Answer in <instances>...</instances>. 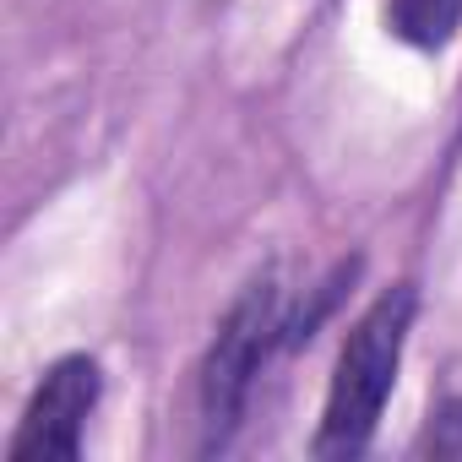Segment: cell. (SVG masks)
<instances>
[{
    "instance_id": "1",
    "label": "cell",
    "mask_w": 462,
    "mask_h": 462,
    "mask_svg": "<svg viewBox=\"0 0 462 462\" xmlns=\"http://www.w3.org/2000/svg\"><path fill=\"white\" fill-rule=\"evenodd\" d=\"M413 316H419V289L392 283L348 327L337 365H332V386H327V408H321V430H316V457H359L375 440V424L397 392Z\"/></svg>"
},
{
    "instance_id": "2",
    "label": "cell",
    "mask_w": 462,
    "mask_h": 462,
    "mask_svg": "<svg viewBox=\"0 0 462 462\" xmlns=\"http://www.w3.org/2000/svg\"><path fill=\"white\" fill-rule=\"evenodd\" d=\"M278 348H289L283 289H278V278H256L223 310L212 348L201 359V381H196V392H201V451H223L235 440V430L251 408L256 375L267 370V359Z\"/></svg>"
},
{
    "instance_id": "3",
    "label": "cell",
    "mask_w": 462,
    "mask_h": 462,
    "mask_svg": "<svg viewBox=\"0 0 462 462\" xmlns=\"http://www.w3.org/2000/svg\"><path fill=\"white\" fill-rule=\"evenodd\" d=\"M98 397H104L98 359H88V354L55 359L44 370V381L33 386L6 457L12 462H71V457H82V430H88Z\"/></svg>"
},
{
    "instance_id": "4",
    "label": "cell",
    "mask_w": 462,
    "mask_h": 462,
    "mask_svg": "<svg viewBox=\"0 0 462 462\" xmlns=\"http://www.w3.org/2000/svg\"><path fill=\"white\" fill-rule=\"evenodd\" d=\"M462 28V0H386V33L408 50H446Z\"/></svg>"
},
{
    "instance_id": "5",
    "label": "cell",
    "mask_w": 462,
    "mask_h": 462,
    "mask_svg": "<svg viewBox=\"0 0 462 462\" xmlns=\"http://www.w3.org/2000/svg\"><path fill=\"white\" fill-rule=\"evenodd\" d=\"M419 457H457L462 462V397H446L430 419H424V435L413 446Z\"/></svg>"
}]
</instances>
